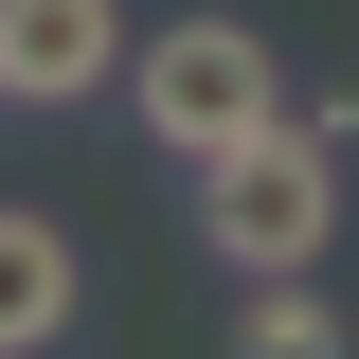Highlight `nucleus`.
I'll return each mask as SVG.
<instances>
[{"label": "nucleus", "mask_w": 359, "mask_h": 359, "mask_svg": "<svg viewBox=\"0 0 359 359\" xmlns=\"http://www.w3.org/2000/svg\"><path fill=\"white\" fill-rule=\"evenodd\" d=\"M126 108H144L162 162H216V144L287 126V54H269L252 18H162V36L126 54Z\"/></svg>", "instance_id": "obj_2"}, {"label": "nucleus", "mask_w": 359, "mask_h": 359, "mask_svg": "<svg viewBox=\"0 0 359 359\" xmlns=\"http://www.w3.org/2000/svg\"><path fill=\"white\" fill-rule=\"evenodd\" d=\"M233 341H252V359H341L359 323L323 306V269H252V323H233Z\"/></svg>", "instance_id": "obj_5"}, {"label": "nucleus", "mask_w": 359, "mask_h": 359, "mask_svg": "<svg viewBox=\"0 0 359 359\" xmlns=\"http://www.w3.org/2000/svg\"><path fill=\"white\" fill-rule=\"evenodd\" d=\"M126 18L108 0H0V108H108V72H126Z\"/></svg>", "instance_id": "obj_3"}, {"label": "nucleus", "mask_w": 359, "mask_h": 359, "mask_svg": "<svg viewBox=\"0 0 359 359\" xmlns=\"http://www.w3.org/2000/svg\"><path fill=\"white\" fill-rule=\"evenodd\" d=\"M54 323H72V233L0 198V359H36Z\"/></svg>", "instance_id": "obj_4"}, {"label": "nucleus", "mask_w": 359, "mask_h": 359, "mask_svg": "<svg viewBox=\"0 0 359 359\" xmlns=\"http://www.w3.org/2000/svg\"><path fill=\"white\" fill-rule=\"evenodd\" d=\"M198 233H216L233 287H252V269H323V233H341V126L287 108V126L216 144V162H198Z\"/></svg>", "instance_id": "obj_1"}]
</instances>
